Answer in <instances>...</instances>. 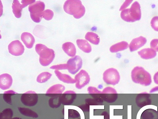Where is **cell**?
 Masks as SVG:
<instances>
[{"label": "cell", "instance_id": "6da1fadb", "mask_svg": "<svg viewBox=\"0 0 158 119\" xmlns=\"http://www.w3.org/2000/svg\"><path fill=\"white\" fill-rule=\"evenodd\" d=\"M64 11L67 13L73 15L76 19H79L84 15L85 10L81 1L67 0L63 6Z\"/></svg>", "mask_w": 158, "mask_h": 119}, {"label": "cell", "instance_id": "7a4b0ae2", "mask_svg": "<svg viewBox=\"0 0 158 119\" xmlns=\"http://www.w3.org/2000/svg\"><path fill=\"white\" fill-rule=\"evenodd\" d=\"M35 50L40 55L39 62L43 66L48 65L55 58V53L54 50L48 48L44 44L40 43L36 44L35 46Z\"/></svg>", "mask_w": 158, "mask_h": 119}, {"label": "cell", "instance_id": "3957f363", "mask_svg": "<svg viewBox=\"0 0 158 119\" xmlns=\"http://www.w3.org/2000/svg\"><path fill=\"white\" fill-rule=\"evenodd\" d=\"M131 76L134 82L145 86L150 85L152 82L150 74L141 67L134 68L131 71Z\"/></svg>", "mask_w": 158, "mask_h": 119}, {"label": "cell", "instance_id": "277c9868", "mask_svg": "<svg viewBox=\"0 0 158 119\" xmlns=\"http://www.w3.org/2000/svg\"><path fill=\"white\" fill-rule=\"evenodd\" d=\"M120 15L123 20L128 22H133L139 20L141 17L139 4L138 2L135 1L130 8L123 10Z\"/></svg>", "mask_w": 158, "mask_h": 119}, {"label": "cell", "instance_id": "5b68a950", "mask_svg": "<svg viewBox=\"0 0 158 119\" xmlns=\"http://www.w3.org/2000/svg\"><path fill=\"white\" fill-rule=\"evenodd\" d=\"M45 5L40 1H36L28 7L31 18L35 23L40 22L42 18V15L44 9Z\"/></svg>", "mask_w": 158, "mask_h": 119}, {"label": "cell", "instance_id": "8992f818", "mask_svg": "<svg viewBox=\"0 0 158 119\" xmlns=\"http://www.w3.org/2000/svg\"><path fill=\"white\" fill-rule=\"evenodd\" d=\"M103 79L106 84L115 85L119 82L120 76L116 69L110 68L104 71L103 75Z\"/></svg>", "mask_w": 158, "mask_h": 119}, {"label": "cell", "instance_id": "52a82bcc", "mask_svg": "<svg viewBox=\"0 0 158 119\" xmlns=\"http://www.w3.org/2000/svg\"><path fill=\"white\" fill-rule=\"evenodd\" d=\"M38 96L34 91L30 90L22 94L20 100L25 105L28 107L35 106L37 103Z\"/></svg>", "mask_w": 158, "mask_h": 119}, {"label": "cell", "instance_id": "ba28073f", "mask_svg": "<svg viewBox=\"0 0 158 119\" xmlns=\"http://www.w3.org/2000/svg\"><path fill=\"white\" fill-rule=\"evenodd\" d=\"M67 70L72 74H75L81 68L82 61L79 55L70 58L67 62Z\"/></svg>", "mask_w": 158, "mask_h": 119}, {"label": "cell", "instance_id": "9c48e42d", "mask_svg": "<svg viewBox=\"0 0 158 119\" xmlns=\"http://www.w3.org/2000/svg\"><path fill=\"white\" fill-rule=\"evenodd\" d=\"M76 80L75 86L79 89H81L88 84L90 78L88 73L85 70L82 69L75 76Z\"/></svg>", "mask_w": 158, "mask_h": 119}, {"label": "cell", "instance_id": "30bf717a", "mask_svg": "<svg viewBox=\"0 0 158 119\" xmlns=\"http://www.w3.org/2000/svg\"><path fill=\"white\" fill-rule=\"evenodd\" d=\"M9 52L12 55L15 56L20 55L24 51V46L19 40H15L11 42L8 46Z\"/></svg>", "mask_w": 158, "mask_h": 119}, {"label": "cell", "instance_id": "8fae6325", "mask_svg": "<svg viewBox=\"0 0 158 119\" xmlns=\"http://www.w3.org/2000/svg\"><path fill=\"white\" fill-rule=\"evenodd\" d=\"M65 89V86L61 84H55L48 89L45 95L51 97H55L61 94Z\"/></svg>", "mask_w": 158, "mask_h": 119}, {"label": "cell", "instance_id": "7c38bea8", "mask_svg": "<svg viewBox=\"0 0 158 119\" xmlns=\"http://www.w3.org/2000/svg\"><path fill=\"white\" fill-rule=\"evenodd\" d=\"M13 82L12 77L9 74L5 73L0 75V88L3 90L9 89Z\"/></svg>", "mask_w": 158, "mask_h": 119}, {"label": "cell", "instance_id": "4fadbf2b", "mask_svg": "<svg viewBox=\"0 0 158 119\" xmlns=\"http://www.w3.org/2000/svg\"><path fill=\"white\" fill-rule=\"evenodd\" d=\"M147 41V39L142 36L133 39L129 45L130 51L132 52L137 50L143 46Z\"/></svg>", "mask_w": 158, "mask_h": 119}, {"label": "cell", "instance_id": "5bb4252c", "mask_svg": "<svg viewBox=\"0 0 158 119\" xmlns=\"http://www.w3.org/2000/svg\"><path fill=\"white\" fill-rule=\"evenodd\" d=\"M21 39L27 48L31 49L33 47L35 39L31 33L26 32L23 33L21 35Z\"/></svg>", "mask_w": 158, "mask_h": 119}, {"label": "cell", "instance_id": "9a60e30c", "mask_svg": "<svg viewBox=\"0 0 158 119\" xmlns=\"http://www.w3.org/2000/svg\"><path fill=\"white\" fill-rule=\"evenodd\" d=\"M136 103L138 106L140 107L150 104L151 100L149 95L146 94L138 95L136 98Z\"/></svg>", "mask_w": 158, "mask_h": 119}, {"label": "cell", "instance_id": "2e32d148", "mask_svg": "<svg viewBox=\"0 0 158 119\" xmlns=\"http://www.w3.org/2000/svg\"><path fill=\"white\" fill-rule=\"evenodd\" d=\"M138 54L141 58L148 59L154 58L156 55V51L151 48H146L138 51Z\"/></svg>", "mask_w": 158, "mask_h": 119}, {"label": "cell", "instance_id": "e0dca14e", "mask_svg": "<svg viewBox=\"0 0 158 119\" xmlns=\"http://www.w3.org/2000/svg\"><path fill=\"white\" fill-rule=\"evenodd\" d=\"M62 48L64 51L69 56H74L76 54V50L74 45L70 42H67L63 44Z\"/></svg>", "mask_w": 158, "mask_h": 119}, {"label": "cell", "instance_id": "ac0fdd59", "mask_svg": "<svg viewBox=\"0 0 158 119\" xmlns=\"http://www.w3.org/2000/svg\"><path fill=\"white\" fill-rule=\"evenodd\" d=\"M54 72L58 79L64 83L67 84H73L76 82L74 79H73L68 74L62 73L58 70H55Z\"/></svg>", "mask_w": 158, "mask_h": 119}, {"label": "cell", "instance_id": "d6986e66", "mask_svg": "<svg viewBox=\"0 0 158 119\" xmlns=\"http://www.w3.org/2000/svg\"><path fill=\"white\" fill-rule=\"evenodd\" d=\"M75 93L72 90L65 91L60 95V99L62 103L64 105H68L71 103L72 99V94Z\"/></svg>", "mask_w": 158, "mask_h": 119}, {"label": "cell", "instance_id": "ffe728a7", "mask_svg": "<svg viewBox=\"0 0 158 119\" xmlns=\"http://www.w3.org/2000/svg\"><path fill=\"white\" fill-rule=\"evenodd\" d=\"M76 42L78 47L82 51L86 53L90 52L91 46L87 40L82 39H78Z\"/></svg>", "mask_w": 158, "mask_h": 119}, {"label": "cell", "instance_id": "44dd1931", "mask_svg": "<svg viewBox=\"0 0 158 119\" xmlns=\"http://www.w3.org/2000/svg\"><path fill=\"white\" fill-rule=\"evenodd\" d=\"M141 119H158V112L152 109H147L142 113Z\"/></svg>", "mask_w": 158, "mask_h": 119}, {"label": "cell", "instance_id": "7402d4cb", "mask_svg": "<svg viewBox=\"0 0 158 119\" xmlns=\"http://www.w3.org/2000/svg\"><path fill=\"white\" fill-rule=\"evenodd\" d=\"M12 11L15 17L18 18L21 17L23 7L22 4L17 0H14L12 6Z\"/></svg>", "mask_w": 158, "mask_h": 119}, {"label": "cell", "instance_id": "603a6c76", "mask_svg": "<svg viewBox=\"0 0 158 119\" xmlns=\"http://www.w3.org/2000/svg\"><path fill=\"white\" fill-rule=\"evenodd\" d=\"M128 44L126 41H123L111 46L110 48V51L112 53L116 52L127 49Z\"/></svg>", "mask_w": 158, "mask_h": 119}, {"label": "cell", "instance_id": "cb8c5ba5", "mask_svg": "<svg viewBox=\"0 0 158 119\" xmlns=\"http://www.w3.org/2000/svg\"><path fill=\"white\" fill-rule=\"evenodd\" d=\"M18 108L19 112L24 116L33 118L38 117V115L36 112L29 108L21 107H18Z\"/></svg>", "mask_w": 158, "mask_h": 119}, {"label": "cell", "instance_id": "d4e9b609", "mask_svg": "<svg viewBox=\"0 0 158 119\" xmlns=\"http://www.w3.org/2000/svg\"><path fill=\"white\" fill-rule=\"evenodd\" d=\"M85 38L91 43L95 45H98L100 39L98 36L97 34L93 32L87 33Z\"/></svg>", "mask_w": 158, "mask_h": 119}, {"label": "cell", "instance_id": "484cf974", "mask_svg": "<svg viewBox=\"0 0 158 119\" xmlns=\"http://www.w3.org/2000/svg\"><path fill=\"white\" fill-rule=\"evenodd\" d=\"M60 95L51 97L48 100V104L52 108H57L59 107L61 103L60 99Z\"/></svg>", "mask_w": 158, "mask_h": 119}, {"label": "cell", "instance_id": "4316f807", "mask_svg": "<svg viewBox=\"0 0 158 119\" xmlns=\"http://www.w3.org/2000/svg\"><path fill=\"white\" fill-rule=\"evenodd\" d=\"M52 74L48 72H45L39 74L37 77L36 81L40 83H43L47 81L51 78Z\"/></svg>", "mask_w": 158, "mask_h": 119}, {"label": "cell", "instance_id": "83f0119b", "mask_svg": "<svg viewBox=\"0 0 158 119\" xmlns=\"http://www.w3.org/2000/svg\"><path fill=\"white\" fill-rule=\"evenodd\" d=\"M17 93L12 90L5 91L3 95V98L4 101L9 104H12L11 96L17 94Z\"/></svg>", "mask_w": 158, "mask_h": 119}, {"label": "cell", "instance_id": "f1b7e54d", "mask_svg": "<svg viewBox=\"0 0 158 119\" xmlns=\"http://www.w3.org/2000/svg\"><path fill=\"white\" fill-rule=\"evenodd\" d=\"M13 116V112L10 108L4 109L0 113V119H11Z\"/></svg>", "mask_w": 158, "mask_h": 119}, {"label": "cell", "instance_id": "f546056e", "mask_svg": "<svg viewBox=\"0 0 158 119\" xmlns=\"http://www.w3.org/2000/svg\"><path fill=\"white\" fill-rule=\"evenodd\" d=\"M54 15V13L50 9H46L43 11L42 16L45 20H51Z\"/></svg>", "mask_w": 158, "mask_h": 119}, {"label": "cell", "instance_id": "4dcf8cb0", "mask_svg": "<svg viewBox=\"0 0 158 119\" xmlns=\"http://www.w3.org/2000/svg\"><path fill=\"white\" fill-rule=\"evenodd\" d=\"M151 24L152 27L154 30L158 31V16H155L152 18Z\"/></svg>", "mask_w": 158, "mask_h": 119}, {"label": "cell", "instance_id": "1f68e13d", "mask_svg": "<svg viewBox=\"0 0 158 119\" xmlns=\"http://www.w3.org/2000/svg\"><path fill=\"white\" fill-rule=\"evenodd\" d=\"M50 68L56 70L67 69L66 64H61L53 65L50 67Z\"/></svg>", "mask_w": 158, "mask_h": 119}, {"label": "cell", "instance_id": "d6a6232c", "mask_svg": "<svg viewBox=\"0 0 158 119\" xmlns=\"http://www.w3.org/2000/svg\"><path fill=\"white\" fill-rule=\"evenodd\" d=\"M151 48L156 51H158V39H152L150 43Z\"/></svg>", "mask_w": 158, "mask_h": 119}, {"label": "cell", "instance_id": "836d02e7", "mask_svg": "<svg viewBox=\"0 0 158 119\" xmlns=\"http://www.w3.org/2000/svg\"><path fill=\"white\" fill-rule=\"evenodd\" d=\"M102 93L103 94H108V93H117L116 90L114 88L110 87H107L105 88L102 91Z\"/></svg>", "mask_w": 158, "mask_h": 119}, {"label": "cell", "instance_id": "e575fe53", "mask_svg": "<svg viewBox=\"0 0 158 119\" xmlns=\"http://www.w3.org/2000/svg\"><path fill=\"white\" fill-rule=\"evenodd\" d=\"M87 90L89 94H101L102 93V91L98 90L96 88L92 86H89Z\"/></svg>", "mask_w": 158, "mask_h": 119}, {"label": "cell", "instance_id": "d590c367", "mask_svg": "<svg viewBox=\"0 0 158 119\" xmlns=\"http://www.w3.org/2000/svg\"><path fill=\"white\" fill-rule=\"evenodd\" d=\"M35 2V0H22L21 1L23 8L27 6L28 5H30Z\"/></svg>", "mask_w": 158, "mask_h": 119}, {"label": "cell", "instance_id": "8d00e7d4", "mask_svg": "<svg viewBox=\"0 0 158 119\" xmlns=\"http://www.w3.org/2000/svg\"><path fill=\"white\" fill-rule=\"evenodd\" d=\"M132 1V0L125 1L123 4L121 6L120 9H119V11L123 10V9L126 8V7L129 6Z\"/></svg>", "mask_w": 158, "mask_h": 119}, {"label": "cell", "instance_id": "74e56055", "mask_svg": "<svg viewBox=\"0 0 158 119\" xmlns=\"http://www.w3.org/2000/svg\"><path fill=\"white\" fill-rule=\"evenodd\" d=\"M153 79L154 82L156 84H158V71L154 75Z\"/></svg>", "mask_w": 158, "mask_h": 119}, {"label": "cell", "instance_id": "f35d334b", "mask_svg": "<svg viewBox=\"0 0 158 119\" xmlns=\"http://www.w3.org/2000/svg\"><path fill=\"white\" fill-rule=\"evenodd\" d=\"M157 91H158V86L152 88L150 90V93H152Z\"/></svg>", "mask_w": 158, "mask_h": 119}, {"label": "cell", "instance_id": "ab89813d", "mask_svg": "<svg viewBox=\"0 0 158 119\" xmlns=\"http://www.w3.org/2000/svg\"><path fill=\"white\" fill-rule=\"evenodd\" d=\"M11 119H22L21 118L19 117H15L12 118Z\"/></svg>", "mask_w": 158, "mask_h": 119}]
</instances>
